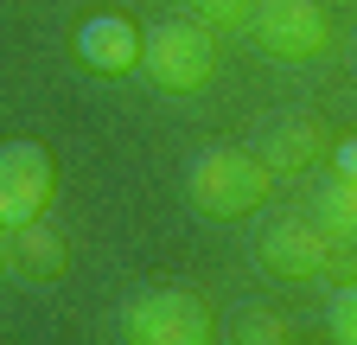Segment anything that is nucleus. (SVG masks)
I'll return each mask as SVG.
<instances>
[{
  "mask_svg": "<svg viewBox=\"0 0 357 345\" xmlns=\"http://www.w3.org/2000/svg\"><path fill=\"white\" fill-rule=\"evenodd\" d=\"M141 71L160 83L166 96H192L217 77V38L198 20H166L153 32H141Z\"/></svg>",
  "mask_w": 357,
  "mask_h": 345,
  "instance_id": "2",
  "label": "nucleus"
},
{
  "mask_svg": "<svg viewBox=\"0 0 357 345\" xmlns=\"http://www.w3.org/2000/svg\"><path fill=\"white\" fill-rule=\"evenodd\" d=\"M236 339H243V345H287V339H294V326H287L281 314H243Z\"/></svg>",
  "mask_w": 357,
  "mask_h": 345,
  "instance_id": "12",
  "label": "nucleus"
},
{
  "mask_svg": "<svg viewBox=\"0 0 357 345\" xmlns=\"http://www.w3.org/2000/svg\"><path fill=\"white\" fill-rule=\"evenodd\" d=\"M326 332H332L338 345H357V281L332 294V314H326Z\"/></svg>",
  "mask_w": 357,
  "mask_h": 345,
  "instance_id": "13",
  "label": "nucleus"
},
{
  "mask_svg": "<svg viewBox=\"0 0 357 345\" xmlns=\"http://www.w3.org/2000/svg\"><path fill=\"white\" fill-rule=\"evenodd\" d=\"M7 269L20 275V281H58L64 275V237L52 230V224H13L7 230Z\"/></svg>",
  "mask_w": 357,
  "mask_h": 345,
  "instance_id": "9",
  "label": "nucleus"
},
{
  "mask_svg": "<svg viewBox=\"0 0 357 345\" xmlns=\"http://www.w3.org/2000/svg\"><path fill=\"white\" fill-rule=\"evenodd\" d=\"M261 160L268 172H312L319 160H332V128L319 115H281L261 135Z\"/></svg>",
  "mask_w": 357,
  "mask_h": 345,
  "instance_id": "8",
  "label": "nucleus"
},
{
  "mask_svg": "<svg viewBox=\"0 0 357 345\" xmlns=\"http://www.w3.org/2000/svg\"><path fill=\"white\" fill-rule=\"evenodd\" d=\"M121 339L128 345H204L211 314L185 288H147V294H134L121 307Z\"/></svg>",
  "mask_w": 357,
  "mask_h": 345,
  "instance_id": "3",
  "label": "nucleus"
},
{
  "mask_svg": "<svg viewBox=\"0 0 357 345\" xmlns=\"http://www.w3.org/2000/svg\"><path fill=\"white\" fill-rule=\"evenodd\" d=\"M312 224H319L332 243H357V179H344V172H332V179L319 186V198H312Z\"/></svg>",
  "mask_w": 357,
  "mask_h": 345,
  "instance_id": "10",
  "label": "nucleus"
},
{
  "mask_svg": "<svg viewBox=\"0 0 357 345\" xmlns=\"http://www.w3.org/2000/svg\"><path fill=\"white\" fill-rule=\"evenodd\" d=\"M77 64L89 77H128V71H141V32H134V20L121 13H89L77 26Z\"/></svg>",
  "mask_w": 357,
  "mask_h": 345,
  "instance_id": "7",
  "label": "nucleus"
},
{
  "mask_svg": "<svg viewBox=\"0 0 357 345\" xmlns=\"http://www.w3.org/2000/svg\"><path fill=\"white\" fill-rule=\"evenodd\" d=\"M249 38L281 64H306L332 45V20H326L319 0H255Z\"/></svg>",
  "mask_w": 357,
  "mask_h": 345,
  "instance_id": "4",
  "label": "nucleus"
},
{
  "mask_svg": "<svg viewBox=\"0 0 357 345\" xmlns=\"http://www.w3.org/2000/svg\"><path fill=\"white\" fill-rule=\"evenodd\" d=\"M0 275H7V230H0Z\"/></svg>",
  "mask_w": 357,
  "mask_h": 345,
  "instance_id": "15",
  "label": "nucleus"
},
{
  "mask_svg": "<svg viewBox=\"0 0 357 345\" xmlns=\"http://www.w3.org/2000/svg\"><path fill=\"white\" fill-rule=\"evenodd\" d=\"M192 13H198V26H211V32H249L255 0H192Z\"/></svg>",
  "mask_w": 357,
  "mask_h": 345,
  "instance_id": "11",
  "label": "nucleus"
},
{
  "mask_svg": "<svg viewBox=\"0 0 357 345\" xmlns=\"http://www.w3.org/2000/svg\"><path fill=\"white\" fill-rule=\"evenodd\" d=\"M52 192H58V172H52V154L38 141H7L0 147V230L45 218Z\"/></svg>",
  "mask_w": 357,
  "mask_h": 345,
  "instance_id": "6",
  "label": "nucleus"
},
{
  "mask_svg": "<svg viewBox=\"0 0 357 345\" xmlns=\"http://www.w3.org/2000/svg\"><path fill=\"white\" fill-rule=\"evenodd\" d=\"M268 192H275L268 160L243 154V147H211L185 172V198L204 211V218H249V211H261Z\"/></svg>",
  "mask_w": 357,
  "mask_h": 345,
  "instance_id": "1",
  "label": "nucleus"
},
{
  "mask_svg": "<svg viewBox=\"0 0 357 345\" xmlns=\"http://www.w3.org/2000/svg\"><path fill=\"white\" fill-rule=\"evenodd\" d=\"M332 172H344V179H357V135L332 141Z\"/></svg>",
  "mask_w": 357,
  "mask_h": 345,
  "instance_id": "14",
  "label": "nucleus"
},
{
  "mask_svg": "<svg viewBox=\"0 0 357 345\" xmlns=\"http://www.w3.org/2000/svg\"><path fill=\"white\" fill-rule=\"evenodd\" d=\"M261 269L281 281H319V275H344L351 256L344 243H332L312 218H281L275 230L261 237Z\"/></svg>",
  "mask_w": 357,
  "mask_h": 345,
  "instance_id": "5",
  "label": "nucleus"
}]
</instances>
